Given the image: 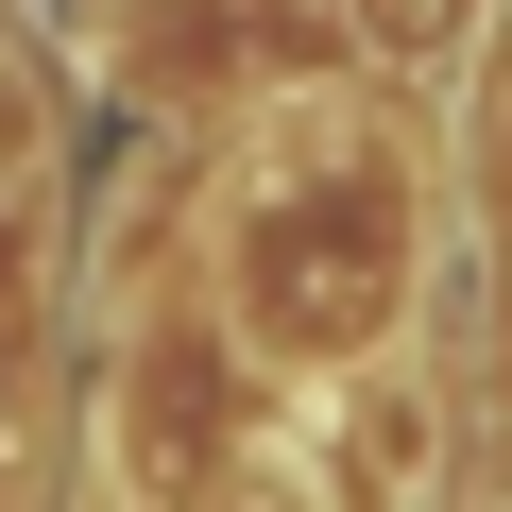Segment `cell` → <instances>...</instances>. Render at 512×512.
I'll list each match as a JSON object with an SVG mask.
<instances>
[{
  "instance_id": "3",
  "label": "cell",
  "mask_w": 512,
  "mask_h": 512,
  "mask_svg": "<svg viewBox=\"0 0 512 512\" xmlns=\"http://www.w3.org/2000/svg\"><path fill=\"white\" fill-rule=\"evenodd\" d=\"M205 512H342V495H325V478H308V461H239V478H222V495H205Z\"/></svg>"
},
{
  "instance_id": "2",
  "label": "cell",
  "mask_w": 512,
  "mask_h": 512,
  "mask_svg": "<svg viewBox=\"0 0 512 512\" xmlns=\"http://www.w3.org/2000/svg\"><path fill=\"white\" fill-rule=\"evenodd\" d=\"M427 478H444V410H427V376L359 359V376L325 393V495H342V512H410Z\"/></svg>"
},
{
  "instance_id": "4",
  "label": "cell",
  "mask_w": 512,
  "mask_h": 512,
  "mask_svg": "<svg viewBox=\"0 0 512 512\" xmlns=\"http://www.w3.org/2000/svg\"><path fill=\"white\" fill-rule=\"evenodd\" d=\"M359 18H376V35H393V52H427V35H444V18H461V0H359Z\"/></svg>"
},
{
  "instance_id": "1",
  "label": "cell",
  "mask_w": 512,
  "mask_h": 512,
  "mask_svg": "<svg viewBox=\"0 0 512 512\" xmlns=\"http://www.w3.org/2000/svg\"><path fill=\"white\" fill-rule=\"evenodd\" d=\"M410 239H427V188L376 120H274L222 188V291H239V342L291 359V376H342L393 342L410 308Z\"/></svg>"
}]
</instances>
